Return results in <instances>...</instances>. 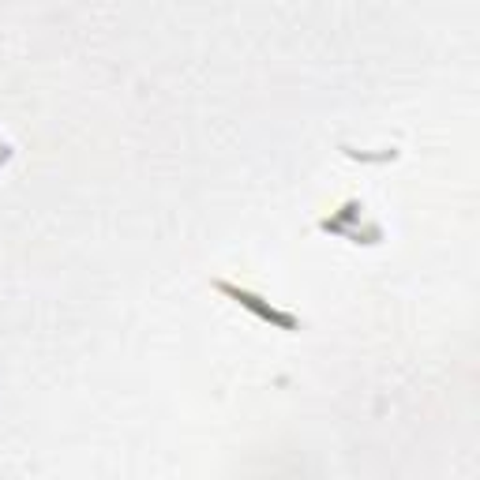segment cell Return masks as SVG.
Segmentation results:
<instances>
[{
  "instance_id": "1",
  "label": "cell",
  "mask_w": 480,
  "mask_h": 480,
  "mask_svg": "<svg viewBox=\"0 0 480 480\" xmlns=\"http://www.w3.org/2000/svg\"><path fill=\"white\" fill-rule=\"evenodd\" d=\"M218 290L230 293V297H237L244 308H251L260 319H267V323H278V327H285V331H297V319H293V315H285V311H274V308L260 304V297H251V293H244V290H233V285H226V281H218Z\"/></svg>"
}]
</instances>
